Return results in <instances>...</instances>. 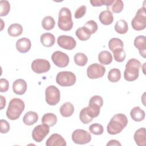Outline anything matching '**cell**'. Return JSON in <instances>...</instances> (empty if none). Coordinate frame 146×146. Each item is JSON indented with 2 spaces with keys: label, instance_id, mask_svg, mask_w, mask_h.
I'll return each instance as SVG.
<instances>
[{
  "label": "cell",
  "instance_id": "obj_22",
  "mask_svg": "<svg viewBox=\"0 0 146 146\" xmlns=\"http://www.w3.org/2000/svg\"><path fill=\"white\" fill-rule=\"evenodd\" d=\"M40 40L43 46L50 47L54 44L55 42V38L52 34L50 33H46L41 35Z\"/></svg>",
  "mask_w": 146,
  "mask_h": 146
},
{
  "label": "cell",
  "instance_id": "obj_18",
  "mask_svg": "<svg viewBox=\"0 0 146 146\" xmlns=\"http://www.w3.org/2000/svg\"><path fill=\"white\" fill-rule=\"evenodd\" d=\"M31 46V41L27 38H21L16 42L17 50L21 53H26L28 52L30 50Z\"/></svg>",
  "mask_w": 146,
  "mask_h": 146
},
{
  "label": "cell",
  "instance_id": "obj_23",
  "mask_svg": "<svg viewBox=\"0 0 146 146\" xmlns=\"http://www.w3.org/2000/svg\"><path fill=\"white\" fill-rule=\"evenodd\" d=\"M130 115L131 118L135 121H141L145 118V112L140 108V107L137 106L133 107L131 112Z\"/></svg>",
  "mask_w": 146,
  "mask_h": 146
},
{
  "label": "cell",
  "instance_id": "obj_4",
  "mask_svg": "<svg viewBox=\"0 0 146 146\" xmlns=\"http://www.w3.org/2000/svg\"><path fill=\"white\" fill-rule=\"evenodd\" d=\"M73 25L70 10L65 7L61 8L58 15V26L59 28L63 31H67L72 29Z\"/></svg>",
  "mask_w": 146,
  "mask_h": 146
},
{
  "label": "cell",
  "instance_id": "obj_7",
  "mask_svg": "<svg viewBox=\"0 0 146 146\" xmlns=\"http://www.w3.org/2000/svg\"><path fill=\"white\" fill-rule=\"evenodd\" d=\"M45 99L46 103L50 106L57 104L60 99L59 90L53 85L48 86L45 91Z\"/></svg>",
  "mask_w": 146,
  "mask_h": 146
},
{
  "label": "cell",
  "instance_id": "obj_2",
  "mask_svg": "<svg viewBox=\"0 0 146 146\" xmlns=\"http://www.w3.org/2000/svg\"><path fill=\"white\" fill-rule=\"evenodd\" d=\"M25 103L19 98L12 99L9 104L6 116L11 120L18 119L25 110Z\"/></svg>",
  "mask_w": 146,
  "mask_h": 146
},
{
  "label": "cell",
  "instance_id": "obj_30",
  "mask_svg": "<svg viewBox=\"0 0 146 146\" xmlns=\"http://www.w3.org/2000/svg\"><path fill=\"white\" fill-rule=\"evenodd\" d=\"M75 35L78 38L84 41L88 40L91 36V33L83 26L78 28L75 31Z\"/></svg>",
  "mask_w": 146,
  "mask_h": 146
},
{
  "label": "cell",
  "instance_id": "obj_42",
  "mask_svg": "<svg viewBox=\"0 0 146 146\" xmlns=\"http://www.w3.org/2000/svg\"><path fill=\"white\" fill-rule=\"evenodd\" d=\"M0 128L1 133H6L10 130V124L6 120L1 119L0 120Z\"/></svg>",
  "mask_w": 146,
  "mask_h": 146
},
{
  "label": "cell",
  "instance_id": "obj_6",
  "mask_svg": "<svg viewBox=\"0 0 146 146\" xmlns=\"http://www.w3.org/2000/svg\"><path fill=\"white\" fill-rule=\"evenodd\" d=\"M75 75L71 71H61L58 73L56 76L57 84L62 87H70L76 83Z\"/></svg>",
  "mask_w": 146,
  "mask_h": 146
},
{
  "label": "cell",
  "instance_id": "obj_13",
  "mask_svg": "<svg viewBox=\"0 0 146 146\" xmlns=\"http://www.w3.org/2000/svg\"><path fill=\"white\" fill-rule=\"evenodd\" d=\"M57 43L59 47L68 50L74 49L76 46V42L75 39L66 35L59 36L57 39Z\"/></svg>",
  "mask_w": 146,
  "mask_h": 146
},
{
  "label": "cell",
  "instance_id": "obj_40",
  "mask_svg": "<svg viewBox=\"0 0 146 146\" xmlns=\"http://www.w3.org/2000/svg\"><path fill=\"white\" fill-rule=\"evenodd\" d=\"M113 0H94L90 1V3L94 7H99L103 5H106L108 7L112 3Z\"/></svg>",
  "mask_w": 146,
  "mask_h": 146
},
{
  "label": "cell",
  "instance_id": "obj_17",
  "mask_svg": "<svg viewBox=\"0 0 146 146\" xmlns=\"http://www.w3.org/2000/svg\"><path fill=\"white\" fill-rule=\"evenodd\" d=\"M27 90V83L26 81L22 79L15 80L13 83V92L19 95L24 94Z\"/></svg>",
  "mask_w": 146,
  "mask_h": 146
},
{
  "label": "cell",
  "instance_id": "obj_12",
  "mask_svg": "<svg viewBox=\"0 0 146 146\" xmlns=\"http://www.w3.org/2000/svg\"><path fill=\"white\" fill-rule=\"evenodd\" d=\"M51 59L57 67L60 68L67 66L70 62L68 56L60 51H56L53 52L51 55Z\"/></svg>",
  "mask_w": 146,
  "mask_h": 146
},
{
  "label": "cell",
  "instance_id": "obj_43",
  "mask_svg": "<svg viewBox=\"0 0 146 146\" xmlns=\"http://www.w3.org/2000/svg\"><path fill=\"white\" fill-rule=\"evenodd\" d=\"M0 87H1V92H5L9 90V83L7 79L5 78H1L0 79Z\"/></svg>",
  "mask_w": 146,
  "mask_h": 146
},
{
  "label": "cell",
  "instance_id": "obj_9",
  "mask_svg": "<svg viewBox=\"0 0 146 146\" xmlns=\"http://www.w3.org/2000/svg\"><path fill=\"white\" fill-rule=\"evenodd\" d=\"M31 67L34 72L40 74L48 71L51 65L50 62L46 59H36L33 61Z\"/></svg>",
  "mask_w": 146,
  "mask_h": 146
},
{
  "label": "cell",
  "instance_id": "obj_10",
  "mask_svg": "<svg viewBox=\"0 0 146 146\" xmlns=\"http://www.w3.org/2000/svg\"><path fill=\"white\" fill-rule=\"evenodd\" d=\"M106 68L98 63L90 64L87 70V74L89 78L92 79L102 78L105 74Z\"/></svg>",
  "mask_w": 146,
  "mask_h": 146
},
{
  "label": "cell",
  "instance_id": "obj_14",
  "mask_svg": "<svg viewBox=\"0 0 146 146\" xmlns=\"http://www.w3.org/2000/svg\"><path fill=\"white\" fill-rule=\"evenodd\" d=\"M103 104V100L100 96L95 95L90 98L88 107L92 112L95 117L99 116L100 113V109Z\"/></svg>",
  "mask_w": 146,
  "mask_h": 146
},
{
  "label": "cell",
  "instance_id": "obj_38",
  "mask_svg": "<svg viewBox=\"0 0 146 146\" xmlns=\"http://www.w3.org/2000/svg\"><path fill=\"white\" fill-rule=\"evenodd\" d=\"M114 59L117 62H122L125 58V52L123 48H118L113 52Z\"/></svg>",
  "mask_w": 146,
  "mask_h": 146
},
{
  "label": "cell",
  "instance_id": "obj_39",
  "mask_svg": "<svg viewBox=\"0 0 146 146\" xmlns=\"http://www.w3.org/2000/svg\"><path fill=\"white\" fill-rule=\"evenodd\" d=\"M84 27L91 33V34H94L95 32H96L98 29L97 23L94 20H90L87 21L85 23Z\"/></svg>",
  "mask_w": 146,
  "mask_h": 146
},
{
  "label": "cell",
  "instance_id": "obj_19",
  "mask_svg": "<svg viewBox=\"0 0 146 146\" xmlns=\"http://www.w3.org/2000/svg\"><path fill=\"white\" fill-rule=\"evenodd\" d=\"M145 136L146 131L144 127L140 128L137 129L133 136L134 140L136 144L139 146H145Z\"/></svg>",
  "mask_w": 146,
  "mask_h": 146
},
{
  "label": "cell",
  "instance_id": "obj_44",
  "mask_svg": "<svg viewBox=\"0 0 146 146\" xmlns=\"http://www.w3.org/2000/svg\"><path fill=\"white\" fill-rule=\"evenodd\" d=\"M107 146H113V145H119V146H121V144H120V143L116 140H111L110 141H109L108 142V143L106 144Z\"/></svg>",
  "mask_w": 146,
  "mask_h": 146
},
{
  "label": "cell",
  "instance_id": "obj_3",
  "mask_svg": "<svg viewBox=\"0 0 146 146\" xmlns=\"http://www.w3.org/2000/svg\"><path fill=\"white\" fill-rule=\"evenodd\" d=\"M141 63L135 58L130 59L125 64V69L124 72V78L128 82L136 80L139 75V68Z\"/></svg>",
  "mask_w": 146,
  "mask_h": 146
},
{
  "label": "cell",
  "instance_id": "obj_5",
  "mask_svg": "<svg viewBox=\"0 0 146 146\" xmlns=\"http://www.w3.org/2000/svg\"><path fill=\"white\" fill-rule=\"evenodd\" d=\"M132 28L136 31H141L146 27V12L145 7H142L140 8L134 18L131 21Z\"/></svg>",
  "mask_w": 146,
  "mask_h": 146
},
{
  "label": "cell",
  "instance_id": "obj_1",
  "mask_svg": "<svg viewBox=\"0 0 146 146\" xmlns=\"http://www.w3.org/2000/svg\"><path fill=\"white\" fill-rule=\"evenodd\" d=\"M127 116L123 113H117L113 116L107 125V131L110 135L120 133L128 124Z\"/></svg>",
  "mask_w": 146,
  "mask_h": 146
},
{
  "label": "cell",
  "instance_id": "obj_26",
  "mask_svg": "<svg viewBox=\"0 0 146 146\" xmlns=\"http://www.w3.org/2000/svg\"><path fill=\"white\" fill-rule=\"evenodd\" d=\"M23 32V27L19 23H13L7 29L9 35L13 37H17L22 34Z\"/></svg>",
  "mask_w": 146,
  "mask_h": 146
},
{
  "label": "cell",
  "instance_id": "obj_45",
  "mask_svg": "<svg viewBox=\"0 0 146 146\" xmlns=\"http://www.w3.org/2000/svg\"><path fill=\"white\" fill-rule=\"evenodd\" d=\"M0 98H1V110H2L6 105V99L5 97H3L2 95H0Z\"/></svg>",
  "mask_w": 146,
  "mask_h": 146
},
{
  "label": "cell",
  "instance_id": "obj_29",
  "mask_svg": "<svg viewBox=\"0 0 146 146\" xmlns=\"http://www.w3.org/2000/svg\"><path fill=\"white\" fill-rule=\"evenodd\" d=\"M115 30L119 34H125L128 30V26L127 22L124 19H120L117 21L115 25Z\"/></svg>",
  "mask_w": 146,
  "mask_h": 146
},
{
  "label": "cell",
  "instance_id": "obj_41",
  "mask_svg": "<svg viewBox=\"0 0 146 146\" xmlns=\"http://www.w3.org/2000/svg\"><path fill=\"white\" fill-rule=\"evenodd\" d=\"M86 6L84 5H82L80 6L79 7H78L75 12V14H74V17L76 19H79L81 18L82 17H83L86 13Z\"/></svg>",
  "mask_w": 146,
  "mask_h": 146
},
{
  "label": "cell",
  "instance_id": "obj_28",
  "mask_svg": "<svg viewBox=\"0 0 146 146\" xmlns=\"http://www.w3.org/2000/svg\"><path fill=\"white\" fill-rule=\"evenodd\" d=\"M98 60L101 64L108 65L112 61V55L108 51H102L98 55Z\"/></svg>",
  "mask_w": 146,
  "mask_h": 146
},
{
  "label": "cell",
  "instance_id": "obj_35",
  "mask_svg": "<svg viewBox=\"0 0 146 146\" xmlns=\"http://www.w3.org/2000/svg\"><path fill=\"white\" fill-rule=\"evenodd\" d=\"M74 59L75 64L79 66H84L88 62L87 56L82 52H78L75 54Z\"/></svg>",
  "mask_w": 146,
  "mask_h": 146
},
{
  "label": "cell",
  "instance_id": "obj_34",
  "mask_svg": "<svg viewBox=\"0 0 146 146\" xmlns=\"http://www.w3.org/2000/svg\"><path fill=\"white\" fill-rule=\"evenodd\" d=\"M55 25L54 19L51 16H46L44 17L42 21V27L46 30H52Z\"/></svg>",
  "mask_w": 146,
  "mask_h": 146
},
{
  "label": "cell",
  "instance_id": "obj_16",
  "mask_svg": "<svg viewBox=\"0 0 146 146\" xmlns=\"http://www.w3.org/2000/svg\"><path fill=\"white\" fill-rule=\"evenodd\" d=\"M134 46L139 50L140 55L145 58L146 55V38L144 35H139L135 38Z\"/></svg>",
  "mask_w": 146,
  "mask_h": 146
},
{
  "label": "cell",
  "instance_id": "obj_27",
  "mask_svg": "<svg viewBox=\"0 0 146 146\" xmlns=\"http://www.w3.org/2000/svg\"><path fill=\"white\" fill-rule=\"evenodd\" d=\"M57 122V117L53 113H47L42 117V123L49 127H52Z\"/></svg>",
  "mask_w": 146,
  "mask_h": 146
},
{
  "label": "cell",
  "instance_id": "obj_31",
  "mask_svg": "<svg viewBox=\"0 0 146 146\" xmlns=\"http://www.w3.org/2000/svg\"><path fill=\"white\" fill-rule=\"evenodd\" d=\"M124 7L123 2L121 0H113L111 5L107 7L108 10L111 11L114 13H120Z\"/></svg>",
  "mask_w": 146,
  "mask_h": 146
},
{
  "label": "cell",
  "instance_id": "obj_37",
  "mask_svg": "<svg viewBox=\"0 0 146 146\" xmlns=\"http://www.w3.org/2000/svg\"><path fill=\"white\" fill-rule=\"evenodd\" d=\"M90 132L95 135H100L103 133L104 128L102 125L99 123H94L89 127Z\"/></svg>",
  "mask_w": 146,
  "mask_h": 146
},
{
  "label": "cell",
  "instance_id": "obj_32",
  "mask_svg": "<svg viewBox=\"0 0 146 146\" xmlns=\"http://www.w3.org/2000/svg\"><path fill=\"white\" fill-rule=\"evenodd\" d=\"M123 42L119 38H113L108 42V48L112 52L118 48H123Z\"/></svg>",
  "mask_w": 146,
  "mask_h": 146
},
{
  "label": "cell",
  "instance_id": "obj_24",
  "mask_svg": "<svg viewBox=\"0 0 146 146\" xmlns=\"http://www.w3.org/2000/svg\"><path fill=\"white\" fill-rule=\"evenodd\" d=\"M38 120V115L34 111H29L25 113L23 117V123L27 125H31L37 122Z\"/></svg>",
  "mask_w": 146,
  "mask_h": 146
},
{
  "label": "cell",
  "instance_id": "obj_8",
  "mask_svg": "<svg viewBox=\"0 0 146 146\" xmlns=\"http://www.w3.org/2000/svg\"><path fill=\"white\" fill-rule=\"evenodd\" d=\"M72 141L78 144H85L88 143L91 140V136L87 131L77 129L72 133Z\"/></svg>",
  "mask_w": 146,
  "mask_h": 146
},
{
  "label": "cell",
  "instance_id": "obj_15",
  "mask_svg": "<svg viewBox=\"0 0 146 146\" xmlns=\"http://www.w3.org/2000/svg\"><path fill=\"white\" fill-rule=\"evenodd\" d=\"M67 145L64 138L58 133H53L46 140V146H66Z\"/></svg>",
  "mask_w": 146,
  "mask_h": 146
},
{
  "label": "cell",
  "instance_id": "obj_21",
  "mask_svg": "<svg viewBox=\"0 0 146 146\" xmlns=\"http://www.w3.org/2000/svg\"><path fill=\"white\" fill-rule=\"evenodd\" d=\"M100 22L104 25H111L113 21V16L111 11L108 10L102 11L99 15Z\"/></svg>",
  "mask_w": 146,
  "mask_h": 146
},
{
  "label": "cell",
  "instance_id": "obj_25",
  "mask_svg": "<svg viewBox=\"0 0 146 146\" xmlns=\"http://www.w3.org/2000/svg\"><path fill=\"white\" fill-rule=\"evenodd\" d=\"M59 110L62 116L68 117L73 114L74 112V107L70 102H66L62 105Z\"/></svg>",
  "mask_w": 146,
  "mask_h": 146
},
{
  "label": "cell",
  "instance_id": "obj_33",
  "mask_svg": "<svg viewBox=\"0 0 146 146\" xmlns=\"http://www.w3.org/2000/svg\"><path fill=\"white\" fill-rule=\"evenodd\" d=\"M108 79L110 82L116 83L121 78V72L119 69L114 68L110 70L108 74Z\"/></svg>",
  "mask_w": 146,
  "mask_h": 146
},
{
  "label": "cell",
  "instance_id": "obj_11",
  "mask_svg": "<svg viewBox=\"0 0 146 146\" xmlns=\"http://www.w3.org/2000/svg\"><path fill=\"white\" fill-rule=\"evenodd\" d=\"M50 127L46 124H39L36 125L32 131V137L36 142H41L49 133Z\"/></svg>",
  "mask_w": 146,
  "mask_h": 146
},
{
  "label": "cell",
  "instance_id": "obj_20",
  "mask_svg": "<svg viewBox=\"0 0 146 146\" xmlns=\"http://www.w3.org/2000/svg\"><path fill=\"white\" fill-rule=\"evenodd\" d=\"M93 118H94V117L88 107L83 108L80 111L79 119L83 124H87L91 123L92 121Z\"/></svg>",
  "mask_w": 146,
  "mask_h": 146
},
{
  "label": "cell",
  "instance_id": "obj_36",
  "mask_svg": "<svg viewBox=\"0 0 146 146\" xmlns=\"http://www.w3.org/2000/svg\"><path fill=\"white\" fill-rule=\"evenodd\" d=\"M10 10V4L9 1L1 0L0 1V16L7 15Z\"/></svg>",
  "mask_w": 146,
  "mask_h": 146
}]
</instances>
